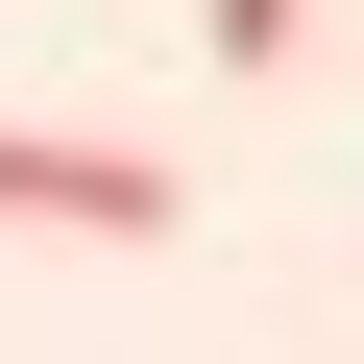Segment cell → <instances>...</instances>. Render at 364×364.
I'll return each instance as SVG.
<instances>
[{"mask_svg": "<svg viewBox=\"0 0 364 364\" xmlns=\"http://www.w3.org/2000/svg\"><path fill=\"white\" fill-rule=\"evenodd\" d=\"M0 219H49V243H170V146H49V122H0Z\"/></svg>", "mask_w": 364, "mask_h": 364, "instance_id": "1", "label": "cell"}, {"mask_svg": "<svg viewBox=\"0 0 364 364\" xmlns=\"http://www.w3.org/2000/svg\"><path fill=\"white\" fill-rule=\"evenodd\" d=\"M195 25H219V73H291V49H316V0H195Z\"/></svg>", "mask_w": 364, "mask_h": 364, "instance_id": "2", "label": "cell"}]
</instances>
